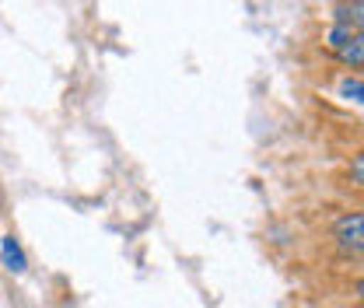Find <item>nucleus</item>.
<instances>
[{"label":"nucleus","instance_id":"nucleus-1","mask_svg":"<svg viewBox=\"0 0 364 308\" xmlns=\"http://www.w3.org/2000/svg\"><path fill=\"white\" fill-rule=\"evenodd\" d=\"M326 46L329 53L347 63V67H364V32H354L347 25H333L329 36H326Z\"/></svg>","mask_w":364,"mask_h":308},{"label":"nucleus","instance_id":"nucleus-2","mask_svg":"<svg viewBox=\"0 0 364 308\" xmlns=\"http://www.w3.org/2000/svg\"><path fill=\"white\" fill-rule=\"evenodd\" d=\"M333 235H336V242H340V245L364 253V211L336 218V224H333Z\"/></svg>","mask_w":364,"mask_h":308},{"label":"nucleus","instance_id":"nucleus-3","mask_svg":"<svg viewBox=\"0 0 364 308\" xmlns=\"http://www.w3.org/2000/svg\"><path fill=\"white\" fill-rule=\"evenodd\" d=\"M0 260H4V270H11V273H25L28 270L25 249H21V242L14 235H4L0 238Z\"/></svg>","mask_w":364,"mask_h":308},{"label":"nucleus","instance_id":"nucleus-4","mask_svg":"<svg viewBox=\"0 0 364 308\" xmlns=\"http://www.w3.org/2000/svg\"><path fill=\"white\" fill-rule=\"evenodd\" d=\"M336 25H347L354 32H364V0H343V4H336Z\"/></svg>","mask_w":364,"mask_h":308},{"label":"nucleus","instance_id":"nucleus-5","mask_svg":"<svg viewBox=\"0 0 364 308\" xmlns=\"http://www.w3.org/2000/svg\"><path fill=\"white\" fill-rule=\"evenodd\" d=\"M336 95H340V98H347V102H358V105H364V78H354V74L340 78Z\"/></svg>","mask_w":364,"mask_h":308},{"label":"nucleus","instance_id":"nucleus-6","mask_svg":"<svg viewBox=\"0 0 364 308\" xmlns=\"http://www.w3.org/2000/svg\"><path fill=\"white\" fill-rule=\"evenodd\" d=\"M347 172H350V182L364 189V151L361 154H354V161H350V169H347Z\"/></svg>","mask_w":364,"mask_h":308},{"label":"nucleus","instance_id":"nucleus-7","mask_svg":"<svg viewBox=\"0 0 364 308\" xmlns=\"http://www.w3.org/2000/svg\"><path fill=\"white\" fill-rule=\"evenodd\" d=\"M358 294H361V302H364V280H361V284H358Z\"/></svg>","mask_w":364,"mask_h":308}]
</instances>
